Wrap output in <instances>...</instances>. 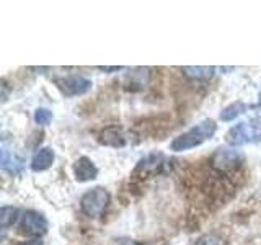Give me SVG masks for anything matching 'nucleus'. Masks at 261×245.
Listing matches in <instances>:
<instances>
[{"instance_id":"obj_1","label":"nucleus","mask_w":261,"mask_h":245,"mask_svg":"<svg viewBox=\"0 0 261 245\" xmlns=\"http://www.w3.org/2000/svg\"><path fill=\"white\" fill-rule=\"evenodd\" d=\"M217 129V125L212 119H204L199 125H196L190 131H186L181 136L175 137V141L171 142V151L175 152H183L190 151L193 147H198L202 142H206L207 139L214 136Z\"/></svg>"},{"instance_id":"obj_2","label":"nucleus","mask_w":261,"mask_h":245,"mask_svg":"<svg viewBox=\"0 0 261 245\" xmlns=\"http://www.w3.org/2000/svg\"><path fill=\"white\" fill-rule=\"evenodd\" d=\"M261 141V118H253L248 121H242L228 129L225 134V142L228 145H245L255 144Z\"/></svg>"},{"instance_id":"obj_3","label":"nucleus","mask_w":261,"mask_h":245,"mask_svg":"<svg viewBox=\"0 0 261 245\" xmlns=\"http://www.w3.org/2000/svg\"><path fill=\"white\" fill-rule=\"evenodd\" d=\"M110 203V193L101 186H96L93 190L87 191L80 200V208L88 217H98L103 214Z\"/></svg>"},{"instance_id":"obj_4","label":"nucleus","mask_w":261,"mask_h":245,"mask_svg":"<svg viewBox=\"0 0 261 245\" xmlns=\"http://www.w3.org/2000/svg\"><path fill=\"white\" fill-rule=\"evenodd\" d=\"M56 84H57V87H59V90L65 96L84 95V93L88 92L90 88H92V80H88L85 77H79V76L57 79Z\"/></svg>"},{"instance_id":"obj_5","label":"nucleus","mask_w":261,"mask_h":245,"mask_svg":"<svg viewBox=\"0 0 261 245\" xmlns=\"http://www.w3.org/2000/svg\"><path fill=\"white\" fill-rule=\"evenodd\" d=\"M20 229H21V234L39 237V235L46 234V231H47V220L44 219L43 214H39V212L28 211V212H24L23 217H21Z\"/></svg>"},{"instance_id":"obj_6","label":"nucleus","mask_w":261,"mask_h":245,"mask_svg":"<svg viewBox=\"0 0 261 245\" xmlns=\"http://www.w3.org/2000/svg\"><path fill=\"white\" fill-rule=\"evenodd\" d=\"M242 162V154L232 149H217L212 155V167L217 170H230L235 168Z\"/></svg>"},{"instance_id":"obj_7","label":"nucleus","mask_w":261,"mask_h":245,"mask_svg":"<svg viewBox=\"0 0 261 245\" xmlns=\"http://www.w3.org/2000/svg\"><path fill=\"white\" fill-rule=\"evenodd\" d=\"M98 170L93 165V162L88 157H80L73 163V175H75L77 182H88V180L96 178Z\"/></svg>"},{"instance_id":"obj_8","label":"nucleus","mask_w":261,"mask_h":245,"mask_svg":"<svg viewBox=\"0 0 261 245\" xmlns=\"http://www.w3.org/2000/svg\"><path fill=\"white\" fill-rule=\"evenodd\" d=\"M54 162V152L49 149V147H44V149H39L35 157L31 160V170L33 172H43L47 170L53 165Z\"/></svg>"},{"instance_id":"obj_9","label":"nucleus","mask_w":261,"mask_h":245,"mask_svg":"<svg viewBox=\"0 0 261 245\" xmlns=\"http://www.w3.org/2000/svg\"><path fill=\"white\" fill-rule=\"evenodd\" d=\"M245 111H247V105L242 103V102H235V103L228 105L227 108L222 110V113H220V119H222V121H232L235 118H239L240 114H243Z\"/></svg>"},{"instance_id":"obj_10","label":"nucleus","mask_w":261,"mask_h":245,"mask_svg":"<svg viewBox=\"0 0 261 245\" xmlns=\"http://www.w3.org/2000/svg\"><path fill=\"white\" fill-rule=\"evenodd\" d=\"M188 77L196 80H207L214 76V67H183L181 69Z\"/></svg>"},{"instance_id":"obj_11","label":"nucleus","mask_w":261,"mask_h":245,"mask_svg":"<svg viewBox=\"0 0 261 245\" xmlns=\"http://www.w3.org/2000/svg\"><path fill=\"white\" fill-rule=\"evenodd\" d=\"M162 159L163 155L162 154H152L149 155V157L142 159L141 162H139L137 165V172L139 170H144V172H155L160 165H162Z\"/></svg>"},{"instance_id":"obj_12","label":"nucleus","mask_w":261,"mask_h":245,"mask_svg":"<svg viewBox=\"0 0 261 245\" xmlns=\"http://www.w3.org/2000/svg\"><path fill=\"white\" fill-rule=\"evenodd\" d=\"M16 217H18V209L12 208V206H4L2 211H0V220H2V229L7 231V227H10Z\"/></svg>"},{"instance_id":"obj_13","label":"nucleus","mask_w":261,"mask_h":245,"mask_svg":"<svg viewBox=\"0 0 261 245\" xmlns=\"http://www.w3.org/2000/svg\"><path fill=\"white\" fill-rule=\"evenodd\" d=\"M51 119H53V111H49L47 108H38L35 111V121L38 122V125L46 126L51 122Z\"/></svg>"},{"instance_id":"obj_14","label":"nucleus","mask_w":261,"mask_h":245,"mask_svg":"<svg viewBox=\"0 0 261 245\" xmlns=\"http://www.w3.org/2000/svg\"><path fill=\"white\" fill-rule=\"evenodd\" d=\"M194 245H224V240H222V237H219L216 234H207V235H202Z\"/></svg>"},{"instance_id":"obj_15","label":"nucleus","mask_w":261,"mask_h":245,"mask_svg":"<svg viewBox=\"0 0 261 245\" xmlns=\"http://www.w3.org/2000/svg\"><path fill=\"white\" fill-rule=\"evenodd\" d=\"M18 245H43L41 240H30V242H23V243H18Z\"/></svg>"},{"instance_id":"obj_16","label":"nucleus","mask_w":261,"mask_h":245,"mask_svg":"<svg viewBox=\"0 0 261 245\" xmlns=\"http://www.w3.org/2000/svg\"><path fill=\"white\" fill-rule=\"evenodd\" d=\"M98 69H101V70H106V72H110V70H119L121 67H98Z\"/></svg>"},{"instance_id":"obj_17","label":"nucleus","mask_w":261,"mask_h":245,"mask_svg":"<svg viewBox=\"0 0 261 245\" xmlns=\"http://www.w3.org/2000/svg\"><path fill=\"white\" fill-rule=\"evenodd\" d=\"M259 105H261V93H259Z\"/></svg>"}]
</instances>
